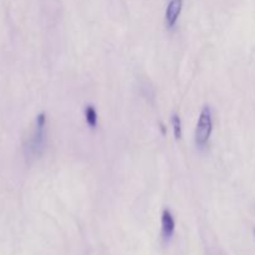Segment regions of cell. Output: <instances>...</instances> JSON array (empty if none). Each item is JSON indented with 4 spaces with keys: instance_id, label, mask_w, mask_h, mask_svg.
<instances>
[{
    "instance_id": "6da1fadb",
    "label": "cell",
    "mask_w": 255,
    "mask_h": 255,
    "mask_svg": "<svg viewBox=\"0 0 255 255\" xmlns=\"http://www.w3.org/2000/svg\"><path fill=\"white\" fill-rule=\"evenodd\" d=\"M45 142H46V115L42 112L37 115L35 120V131L30 138V153L34 156H40L45 148Z\"/></svg>"
},
{
    "instance_id": "7a4b0ae2",
    "label": "cell",
    "mask_w": 255,
    "mask_h": 255,
    "mask_svg": "<svg viewBox=\"0 0 255 255\" xmlns=\"http://www.w3.org/2000/svg\"><path fill=\"white\" fill-rule=\"evenodd\" d=\"M212 131H213V121H212V111L208 106L202 110L199 115L198 124L196 128V144L198 147H204L208 143L211 138Z\"/></svg>"
},
{
    "instance_id": "3957f363",
    "label": "cell",
    "mask_w": 255,
    "mask_h": 255,
    "mask_svg": "<svg viewBox=\"0 0 255 255\" xmlns=\"http://www.w3.org/2000/svg\"><path fill=\"white\" fill-rule=\"evenodd\" d=\"M182 7H183V0H169L166 7V24L169 29H173L176 26Z\"/></svg>"
},
{
    "instance_id": "277c9868",
    "label": "cell",
    "mask_w": 255,
    "mask_h": 255,
    "mask_svg": "<svg viewBox=\"0 0 255 255\" xmlns=\"http://www.w3.org/2000/svg\"><path fill=\"white\" fill-rule=\"evenodd\" d=\"M161 223H162V236H163V238L166 239V241H168V239L172 238V236H173L174 233V228H176L174 218L168 209H163V212H162Z\"/></svg>"
},
{
    "instance_id": "5b68a950",
    "label": "cell",
    "mask_w": 255,
    "mask_h": 255,
    "mask_svg": "<svg viewBox=\"0 0 255 255\" xmlns=\"http://www.w3.org/2000/svg\"><path fill=\"white\" fill-rule=\"evenodd\" d=\"M85 120L90 128H96L97 126V112L92 105H87L85 109Z\"/></svg>"
},
{
    "instance_id": "8992f818",
    "label": "cell",
    "mask_w": 255,
    "mask_h": 255,
    "mask_svg": "<svg viewBox=\"0 0 255 255\" xmlns=\"http://www.w3.org/2000/svg\"><path fill=\"white\" fill-rule=\"evenodd\" d=\"M172 126H173V133H174V137H176L177 139H179L182 137V122H181V119H179L178 115L174 114L173 116H172Z\"/></svg>"
}]
</instances>
